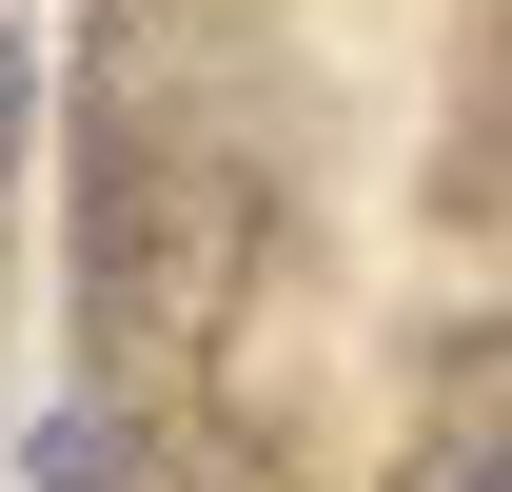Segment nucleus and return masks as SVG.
Here are the masks:
<instances>
[{
  "instance_id": "nucleus-1",
  "label": "nucleus",
  "mask_w": 512,
  "mask_h": 492,
  "mask_svg": "<svg viewBox=\"0 0 512 492\" xmlns=\"http://www.w3.org/2000/svg\"><path fill=\"white\" fill-rule=\"evenodd\" d=\"M414 492H512V414H473V433H434V473Z\"/></svg>"
},
{
  "instance_id": "nucleus-2",
  "label": "nucleus",
  "mask_w": 512,
  "mask_h": 492,
  "mask_svg": "<svg viewBox=\"0 0 512 492\" xmlns=\"http://www.w3.org/2000/svg\"><path fill=\"white\" fill-rule=\"evenodd\" d=\"M20 119H40V40L0 20V178H20Z\"/></svg>"
}]
</instances>
